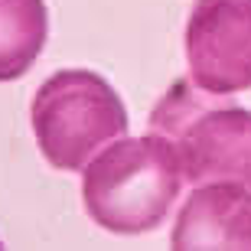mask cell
<instances>
[{
	"label": "cell",
	"mask_w": 251,
	"mask_h": 251,
	"mask_svg": "<svg viewBox=\"0 0 251 251\" xmlns=\"http://www.w3.org/2000/svg\"><path fill=\"white\" fill-rule=\"evenodd\" d=\"M242 242L251 245V199L235 189L196 193L176 225L173 245Z\"/></svg>",
	"instance_id": "cell-5"
},
{
	"label": "cell",
	"mask_w": 251,
	"mask_h": 251,
	"mask_svg": "<svg viewBox=\"0 0 251 251\" xmlns=\"http://www.w3.org/2000/svg\"><path fill=\"white\" fill-rule=\"evenodd\" d=\"M167 134H176L183 144L186 176L202 179L215 173L251 179V114L248 111H215L205 114L202 121L170 124L160 127Z\"/></svg>",
	"instance_id": "cell-4"
},
{
	"label": "cell",
	"mask_w": 251,
	"mask_h": 251,
	"mask_svg": "<svg viewBox=\"0 0 251 251\" xmlns=\"http://www.w3.org/2000/svg\"><path fill=\"white\" fill-rule=\"evenodd\" d=\"M49 33L43 0H0V82H13L39 59Z\"/></svg>",
	"instance_id": "cell-6"
},
{
	"label": "cell",
	"mask_w": 251,
	"mask_h": 251,
	"mask_svg": "<svg viewBox=\"0 0 251 251\" xmlns=\"http://www.w3.org/2000/svg\"><path fill=\"white\" fill-rule=\"evenodd\" d=\"M193 78L205 92L251 85V0H199L186 29Z\"/></svg>",
	"instance_id": "cell-3"
},
{
	"label": "cell",
	"mask_w": 251,
	"mask_h": 251,
	"mask_svg": "<svg viewBox=\"0 0 251 251\" xmlns=\"http://www.w3.org/2000/svg\"><path fill=\"white\" fill-rule=\"evenodd\" d=\"M179 176L163 140L140 137L104 147L82 170V202L108 232H147L163 219L176 196Z\"/></svg>",
	"instance_id": "cell-1"
},
{
	"label": "cell",
	"mask_w": 251,
	"mask_h": 251,
	"mask_svg": "<svg viewBox=\"0 0 251 251\" xmlns=\"http://www.w3.org/2000/svg\"><path fill=\"white\" fill-rule=\"evenodd\" d=\"M29 121L39 153L56 170H82L95 150L127 130L118 92L85 69L49 75L33 95Z\"/></svg>",
	"instance_id": "cell-2"
}]
</instances>
